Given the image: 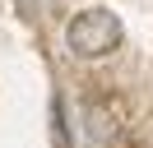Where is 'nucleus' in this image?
<instances>
[{
    "instance_id": "1",
    "label": "nucleus",
    "mask_w": 153,
    "mask_h": 148,
    "mask_svg": "<svg viewBox=\"0 0 153 148\" xmlns=\"http://www.w3.org/2000/svg\"><path fill=\"white\" fill-rule=\"evenodd\" d=\"M121 37H125V28H121V18L107 5L79 9V14L70 18V28H65V46L79 60H102V56H111L116 46H121Z\"/></svg>"
},
{
    "instance_id": "2",
    "label": "nucleus",
    "mask_w": 153,
    "mask_h": 148,
    "mask_svg": "<svg viewBox=\"0 0 153 148\" xmlns=\"http://www.w3.org/2000/svg\"><path fill=\"white\" fill-rule=\"evenodd\" d=\"M149 148H153V130H149Z\"/></svg>"
}]
</instances>
